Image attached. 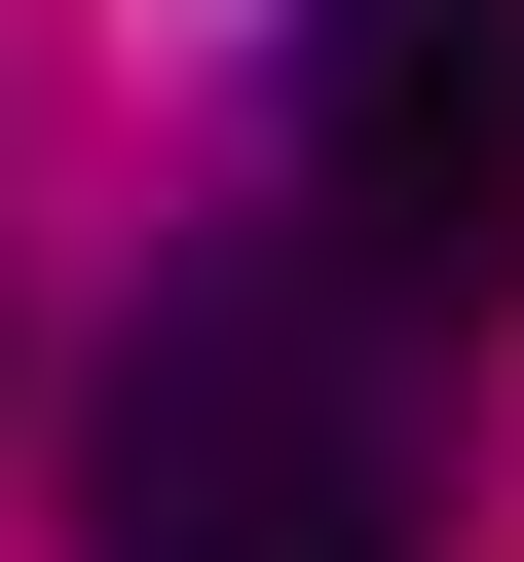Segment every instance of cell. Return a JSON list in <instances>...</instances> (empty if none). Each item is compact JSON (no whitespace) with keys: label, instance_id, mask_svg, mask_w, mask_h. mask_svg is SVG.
<instances>
[{"label":"cell","instance_id":"2","mask_svg":"<svg viewBox=\"0 0 524 562\" xmlns=\"http://www.w3.org/2000/svg\"><path fill=\"white\" fill-rule=\"evenodd\" d=\"M300 262L375 338H449V301H524V0H300Z\"/></svg>","mask_w":524,"mask_h":562},{"label":"cell","instance_id":"1","mask_svg":"<svg viewBox=\"0 0 524 562\" xmlns=\"http://www.w3.org/2000/svg\"><path fill=\"white\" fill-rule=\"evenodd\" d=\"M76 562H412V338L338 262H150L76 413Z\"/></svg>","mask_w":524,"mask_h":562}]
</instances>
